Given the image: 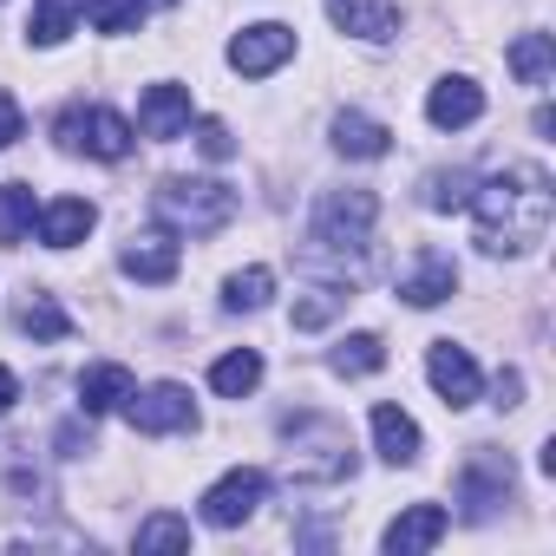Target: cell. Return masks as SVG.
I'll use <instances>...</instances> for the list:
<instances>
[{"label": "cell", "instance_id": "cell-9", "mask_svg": "<svg viewBox=\"0 0 556 556\" xmlns=\"http://www.w3.org/2000/svg\"><path fill=\"white\" fill-rule=\"evenodd\" d=\"M262 491H268V478L262 471H229V478H216L210 491H203V523H216V530H236V523H249L255 517V504H262Z\"/></svg>", "mask_w": 556, "mask_h": 556}, {"label": "cell", "instance_id": "cell-26", "mask_svg": "<svg viewBox=\"0 0 556 556\" xmlns=\"http://www.w3.org/2000/svg\"><path fill=\"white\" fill-rule=\"evenodd\" d=\"M268 295H275V275L268 268H242V275L223 282V308L229 315H255V308H268Z\"/></svg>", "mask_w": 556, "mask_h": 556}, {"label": "cell", "instance_id": "cell-8", "mask_svg": "<svg viewBox=\"0 0 556 556\" xmlns=\"http://www.w3.org/2000/svg\"><path fill=\"white\" fill-rule=\"evenodd\" d=\"M289 53H295V34H289L282 21L242 27V34L229 40V66H236L242 79H262V73H275V66H289Z\"/></svg>", "mask_w": 556, "mask_h": 556}, {"label": "cell", "instance_id": "cell-35", "mask_svg": "<svg viewBox=\"0 0 556 556\" xmlns=\"http://www.w3.org/2000/svg\"><path fill=\"white\" fill-rule=\"evenodd\" d=\"M517 393H523V380H517V374H504V380H497V406H517Z\"/></svg>", "mask_w": 556, "mask_h": 556}, {"label": "cell", "instance_id": "cell-13", "mask_svg": "<svg viewBox=\"0 0 556 556\" xmlns=\"http://www.w3.org/2000/svg\"><path fill=\"white\" fill-rule=\"evenodd\" d=\"M445 530H452V510H445V504H406V510L387 523V549H393V556H419V549H432Z\"/></svg>", "mask_w": 556, "mask_h": 556}, {"label": "cell", "instance_id": "cell-7", "mask_svg": "<svg viewBox=\"0 0 556 556\" xmlns=\"http://www.w3.org/2000/svg\"><path fill=\"white\" fill-rule=\"evenodd\" d=\"M125 426L144 432V439H164V432H190L197 426V400L177 387V380H157V387H131L125 393Z\"/></svg>", "mask_w": 556, "mask_h": 556}, {"label": "cell", "instance_id": "cell-4", "mask_svg": "<svg viewBox=\"0 0 556 556\" xmlns=\"http://www.w3.org/2000/svg\"><path fill=\"white\" fill-rule=\"evenodd\" d=\"M374 216H380L374 190H334V197H321V210H315V229H308L315 255H334V262L348 268V262L367 249V236H374Z\"/></svg>", "mask_w": 556, "mask_h": 556}, {"label": "cell", "instance_id": "cell-29", "mask_svg": "<svg viewBox=\"0 0 556 556\" xmlns=\"http://www.w3.org/2000/svg\"><path fill=\"white\" fill-rule=\"evenodd\" d=\"M471 190H478L471 170H432V177H426V210H465Z\"/></svg>", "mask_w": 556, "mask_h": 556}, {"label": "cell", "instance_id": "cell-33", "mask_svg": "<svg viewBox=\"0 0 556 556\" xmlns=\"http://www.w3.org/2000/svg\"><path fill=\"white\" fill-rule=\"evenodd\" d=\"M21 138H27V112H21V99H14V92H0V151L21 144Z\"/></svg>", "mask_w": 556, "mask_h": 556}, {"label": "cell", "instance_id": "cell-23", "mask_svg": "<svg viewBox=\"0 0 556 556\" xmlns=\"http://www.w3.org/2000/svg\"><path fill=\"white\" fill-rule=\"evenodd\" d=\"M34 216H40V203H34V184H0V242H8V249H21V242L34 236Z\"/></svg>", "mask_w": 556, "mask_h": 556}, {"label": "cell", "instance_id": "cell-11", "mask_svg": "<svg viewBox=\"0 0 556 556\" xmlns=\"http://www.w3.org/2000/svg\"><path fill=\"white\" fill-rule=\"evenodd\" d=\"M452 289H458V262H452L445 249H419L413 268L400 275V295H406L413 308H439Z\"/></svg>", "mask_w": 556, "mask_h": 556}, {"label": "cell", "instance_id": "cell-14", "mask_svg": "<svg viewBox=\"0 0 556 556\" xmlns=\"http://www.w3.org/2000/svg\"><path fill=\"white\" fill-rule=\"evenodd\" d=\"M190 125V86H144V99H138V131L144 138H177Z\"/></svg>", "mask_w": 556, "mask_h": 556}, {"label": "cell", "instance_id": "cell-5", "mask_svg": "<svg viewBox=\"0 0 556 556\" xmlns=\"http://www.w3.org/2000/svg\"><path fill=\"white\" fill-rule=\"evenodd\" d=\"M510 491H517V465H510L504 452L478 445V452L465 458V471H458V504H465V517H471V523L497 517V504H510Z\"/></svg>", "mask_w": 556, "mask_h": 556}, {"label": "cell", "instance_id": "cell-27", "mask_svg": "<svg viewBox=\"0 0 556 556\" xmlns=\"http://www.w3.org/2000/svg\"><path fill=\"white\" fill-rule=\"evenodd\" d=\"M144 14H151V0H86V21L99 34H138Z\"/></svg>", "mask_w": 556, "mask_h": 556}, {"label": "cell", "instance_id": "cell-32", "mask_svg": "<svg viewBox=\"0 0 556 556\" xmlns=\"http://www.w3.org/2000/svg\"><path fill=\"white\" fill-rule=\"evenodd\" d=\"M197 151H203L210 164H223V157H236V138H229V125H216V118H203V125H197Z\"/></svg>", "mask_w": 556, "mask_h": 556}, {"label": "cell", "instance_id": "cell-3", "mask_svg": "<svg viewBox=\"0 0 556 556\" xmlns=\"http://www.w3.org/2000/svg\"><path fill=\"white\" fill-rule=\"evenodd\" d=\"M151 210L170 229H184V236H216L236 216V190L216 184V177H164L157 197H151Z\"/></svg>", "mask_w": 556, "mask_h": 556}, {"label": "cell", "instance_id": "cell-20", "mask_svg": "<svg viewBox=\"0 0 556 556\" xmlns=\"http://www.w3.org/2000/svg\"><path fill=\"white\" fill-rule=\"evenodd\" d=\"M374 445H380L387 465H413L419 458V426L400 406H374Z\"/></svg>", "mask_w": 556, "mask_h": 556}, {"label": "cell", "instance_id": "cell-34", "mask_svg": "<svg viewBox=\"0 0 556 556\" xmlns=\"http://www.w3.org/2000/svg\"><path fill=\"white\" fill-rule=\"evenodd\" d=\"M14 400H21V380H14V367H0V419L14 413Z\"/></svg>", "mask_w": 556, "mask_h": 556}, {"label": "cell", "instance_id": "cell-19", "mask_svg": "<svg viewBox=\"0 0 556 556\" xmlns=\"http://www.w3.org/2000/svg\"><path fill=\"white\" fill-rule=\"evenodd\" d=\"M255 387H262V354L255 348H236V354H223L210 367V393L216 400H249Z\"/></svg>", "mask_w": 556, "mask_h": 556}, {"label": "cell", "instance_id": "cell-10", "mask_svg": "<svg viewBox=\"0 0 556 556\" xmlns=\"http://www.w3.org/2000/svg\"><path fill=\"white\" fill-rule=\"evenodd\" d=\"M426 380L439 387V400L458 413V406H471L478 400V361L465 354V348H452V341H432V354H426Z\"/></svg>", "mask_w": 556, "mask_h": 556}, {"label": "cell", "instance_id": "cell-21", "mask_svg": "<svg viewBox=\"0 0 556 556\" xmlns=\"http://www.w3.org/2000/svg\"><path fill=\"white\" fill-rule=\"evenodd\" d=\"M504 60H510V73H517V86H536V92H543L549 73H556V47H549V34H517Z\"/></svg>", "mask_w": 556, "mask_h": 556}, {"label": "cell", "instance_id": "cell-31", "mask_svg": "<svg viewBox=\"0 0 556 556\" xmlns=\"http://www.w3.org/2000/svg\"><path fill=\"white\" fill-rule=\"evenodd\" d=\"M341 302H348V289H315L308 302H295V328H321V321H334Z\"/></svg>", "mask_w": 556, "mask_h": 556}, {"label": "cell", "instance_id": "cell-15", "mask_svg": "<svg viewBox=\"0 0 556 556\" xmlns=\"http://www.w3.org/2000/svg\"><path fill=\"white\" fill-rule=\"evenodd\" d=\"M328 21L354 40H393L400 34V8L393 0H328Z\"/></svg>", "mask_w": 556, "mask_h": 556}, {"label": "cell", "instance_id": "cell-17", "mask_svg": "<svg viewBox=\"0 0 556 556\" xmlns=\"http://www.w3.org/2000/svg\"><path fill=\"white\" fill-rule=\"evenodd\" d=\"M92 223H99V210H92L86 197H60V203L40 210V236H47V249H73V242H86Z\"/></svg>", "mask_w": 556, "mask_h": 556}, {"label": "cell", "instance_id": "cell-1", "mask_svg": "<svg viewBox=\"0 0 556 556\" xmlns=\"http://www.w3.org/2000/svg\"><path fill=\"white\" fill-rule=\"evenodd\" d=\"M465 210L478 216V242L491 255H523L549 229V177L536 164H510L491 184H478Z\"/></svg>", "mask_w": 556, "mask_h": 556}, {"label": "cell", "instance_id": "cell-2", "mask_svg": "<svg viewBox=\"0 0 556 556\" xmlns=\"http://www.w3.org/2000/svg\"><path fill=\"white\" fill-rule=\"evenodd\" d=\"M282 465L302 484H341V478H354V439H348V426L302 413V419H289V458Z\"/></svg>", "mask_w": 556, "mask_h": 556}, {"label": "cell", "instance_id": "cell-12", "mask_svg": "<svg viewBox=\"0 0 556 556\" xmlns=\"http://www.w3.org/2000/svg\"><path fill=\"white\" fill-rule=\"evenodd\" d=\"M177 262H184V255H177V236H170V229H144V236H131L125 255H118V268L131 275V282H151V289L170 282Z\"/></svg>", "mask_w": 556, "mask_h": 556}, {"label": "cell", "instance_id": "cell-22", "mask_svg": "<svg viewBox=\"0 0 556 556\" xmlns=\"http://www.w3.org/2000/svg\"><path fill=\"white\" fill-rule=\"evenodd\" d=\"M125 393H131V374L118 361H99V367L79 374V406L86 413H112V406H125Z\"/></svg>", "mask_w": 556, "mask_h": 556}, {"label": "cell", "instance_id": "cell-24", "mask_svg": "<svg viewBox=\"0 0 556 556\" xmlns=\"http://www.w3.org/2000/svg\"><path fill=\"white\" fill-rule=\"evenodd\" d=\"M86 14V0H34V21H27V40L34 47H60L73 34V21Z\"/></svg>", "mask_w": 556, "mask_h": 556}, {"label": "cell", "instance_id": "cell-16", "mask_svg": "<svg viewBox=\"0 0 556 556\" xmlns=\"http://www.w3.org/2000/svg\"><path fill=\"white\" fill-rule=\"evenodd\" d=\"M478 112H484V92H478L471 79H439V86H432V99H426V118H432L439 131L478 125Z\"/></svg>", "mask_w": 556, "mask_h": 556}, {"label": "cell", "instance_id": "cell-30", "mask_svg": "<svg viewBox=\"0 0 556 556\" xmlns=\"http://www.w3.org/2000/svg\"><path fill=\"white\" fill-rule=\"evenodd\" d=\"M138 549H190V523L184 517H170V510H157V517H144L138 523V536H131Z\"/></svg>", "mask_w": 556, "mask_h": 556}, {"label": "cell", "instance_id": "cell-6", "mask_svg": "<svg viewBox=\"0 0 556 556\" xmlns=\"http://www.w3.org/2000/svg\"><path fill=\"white\" fill-rule=\"evenodd\" d=\"M60 144L86 151L99 164H118L131 151V125L118 112H105V105H73V112H60Z\"/></svg>", "mask_w": 556, "mask_h": 556}, {"label": "cell", "instance_id": "cell-25", "mask_svg": "<svg viewBox=\"0 0 556 556\" xmlns=\"http://www.w3.org/2000/svg\"><path fill=\"white\" fill-rule=\"evenodd\" d=\"M328 367H334V374H348V380L380 374V367H387V341H380V334H348V341L328 354Z\"/></svg>", "mask_w": 556, "mask_h": 556}, {"label": "cell", "instance_id": "cell-28", "mask_svg": "<svg viewBox=\"0 0 556 556\" xmlns=\"http://www.w3.org/2000/svg\"><path fill=\"white\" fill-rule=\"evenodd\" d=\"M21 328H27L34 341H66V334H73V315H66L53 295H34V302L21 308Z\"/></svg>", "mask_w": 556, "mask_h": 556}, {"label": "cell", "instance_id": "cell-18", "mask_svg": "<svg viewBox=\"0 0 556 556\" xmlns=\"http://www.w3.org/2000/svg\"><path fill=\"white\" fill-rule=\"evenodd\" d=\"M334 151L367 164V157H387V151H393V131H387L380 118H367V112H341V118H334Z\"/></svg>", "mask_w": 556, "mask_h": 556}]
</instances>
